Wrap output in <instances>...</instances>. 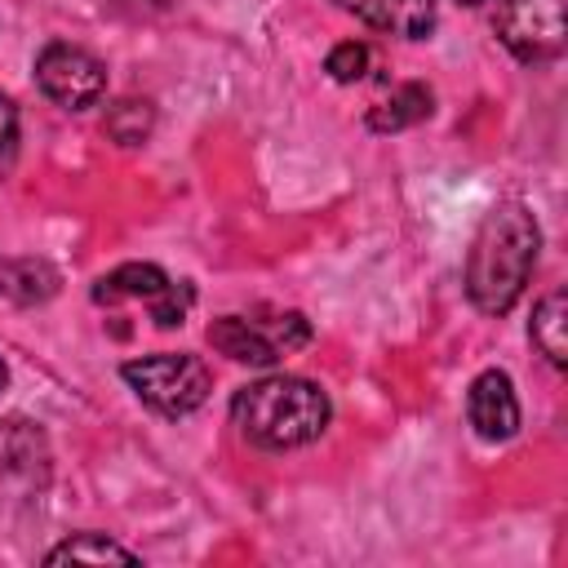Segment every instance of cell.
Wrapping results in <instances>:
<instances>
[{"mask_svg": "<svg viewBox=\"0 0 568 568\" xmlns=\"http://www.w3.org/2000/svg\"><path fill=\"white\" fill-rule=\"evenodd\" d=\"M537 248H541V231H537V217L506 200L497 204L479 231H475V244H470V257H466V293L470 302L484 311V315H506L532 266H537Z\"/></svg>", "mask_w": 568, "mask_h": 568, "instance_id": "1", "label": "cell"}, {"mask_svg": "<svg viewBox=\"0 0 568 568\" xmlns=\"http://www.w3.org/2000/svg\"><path fill=\"white\" fill-rule=\"evenodd\" d=\"M240 435L257 448H302L328 426V395L306 377H262L231 399Z\"/></svg>", "mask_w": 568, "mask_h": 568, "instance_id": "2", "label": "cell"}, {"mask_svg": "<svg viewBox=\"0 0 568 568\" xmlns=\"http://www.w3.org/2000/svg\"><path fill=\"white\" fill-rule=\"evenodd\" d=\"M120 377L138 390L142 404H151L155 413L164 417H186L195 413L209 390H213V373L200 355H173V351H160V355H142V359H129L120 368Z\"/></svg>", "mask_w": 568, "mask_h": 568, "instance_id": "3", "label": "cell"}, {"mask_svg": "<svg viewBox=\"0 0 568 568\" xmlns=\"http://www.w3.org/2000/svg\"><path fill=\"white\" fill-rule=\"evenodd\" d=\"M497 36L519 62H546L564 49V0H501Z\"/></svg>", "mask_w": 568, "mask_h": 568, "instance_id": "4", "label": "cell"}, {"mask_svg": "<svg viewBox=\"0 0 568 568\" xmlns=\"http://www.w3.org/2000/svg\"><path fill=\"white\" fill-rule=\"evenodd\" d=\"M36 80H40V89H44L58 106H67V111H84V106H93V102L106 93V71H102V62H98L93 53L75 49V44H62V40H53V44L40 49V58H36Z\"/></svg>", "mask_w": 568, "mask_h": 568, "instance_id": "5", "label": "cell"}, {"mask_svg": "<svg viewBox=\"0 0 568 568\" xmlns=\"http://www.w3.org/2000/svg\"><path fill=\"white\" fill-rule=\"evenodd\" d=\"M466 417L475 426L479 439L488 444H501L519 430V399H515V386L501 368H488L470 382V395H466Z\"/></svg>", "mask_w": 568, "mask_h": 568, "instance_id": "6", "label": "cell"}, {"mask_svg": "<svg viewBox=\"0 0 568 568\" xmlns=\"http://www.w3.org/2000/svg\"><path fill=\"white\" fill-rule=\"evenodd\" d=\"M333 4L377 31L404 36V40H422L435 27V0H333Z\"/></svg>", "mask_w": 568, "mask_h": 568, "instance_id": "7", "label": "cell"}, {"mask_svg": "<svg viewBox=\"0 0 568 568\" xmlns=\"http://www.w3.org/2000/svg\"><path fill=\"white\" fill-rule=\"evenodd\" d=\"M209 346L222 351L226 359L253 364V368H271V364L280 359V351H275V342L266 337V328L253 324V320H244V315H222V320H213V324H209Z\"/></svg>", "mask_w": 568, "mask_h": 568, "instance_id": "8", "label": "cell"}, {"mask_svg": "<svg viewBox=\"0 0 568 568\" xmlns=\"http://www.w3.org/2000/svg\"><path fill=\"white\" fill-rule=\"evenodd\" d=\"M169 288V275L160 271V266H151V262H124V266H115L111 275H102L98 284H93V302H124V297H155V293H164Z\"/></svg>", "mask_w": 568, "mask_h": 568, "instance_id": "9", "label": "cell"}, {"mask_svg": "<svg viewBox=\"0 0 568 568\" xmlns=\"http://www.w3.org/2000/svg\"><path fill=\"white\" fill-rule=\"evenodd\" d=\"M528 333H532L537 351H541L555 368L568 364V297H564V288H555V293H546V297L537 302Z\"/></svg>", "mask_w": 568, "mask_h": 568, "instance_id": "10", "label": "cell"}, {"mask_svg": "<svg viewBox=\"0 0 568 568\" xmlns=\"http://www.w3.org/2000/svg\"><path fill=\"white\" fill-rule=\"evenodd\" d=\"M430 89L426 84H399L382 106L368 111V129L377 133H395V129H408V124H422L430 115Z\"/></svg>", "mask_w": 568, "mask_h": 568, "instance_id": "11", "label": "cell"}, {"mask_svg": "<svg viewBox=\"0 0 568 568\" xmlns=\"http://www.w3.org/2000/svg\"><path fill=\"white\" fill-rule=\"evenodd\" d=\"M44 462V439L31 422L22 417H4L0 422V470H22L31 475Z\"/></svg>", "mask_w": 568, "mask_h": 568, "instance_id": "12", "label": "cell"}, {"mask_svg": "<svg viewBox=\"0 0 568 568\" xmlns=\"http://www.w3.org/2000/svg\"><path fill=\"white\" fill-rule=\"evenodd\" d=\"M49 564H106V559H115V564H138V555L133 550H124L120 541H111V537H102V532H75V537H67V541H58L49 555H44Z\"/></svg>", "mask_w": 568, "mask_h": 568, "instance_id": "13", "label": "cell"}, {"mask_svg": "<svg viewBox=\"0 0 568 568\" xmlns=\"http://www.w3.org/2000/svg\"><path fill=\"white\" fill-rule=\"evenodd\" d=\"M58 288L53 266L44 262H0V293H9L13 302H44Z\"/></svg>", "mask_w": 568, "mask_h": 568, "instance_id": "14", "label": "cell"}, {"mask_svg": "<svg viewBox=\"0 0 568 568\" xmlns=\"http://www.w3.org/2000/svg\"><path fill=\"white\" fill-rule=\"evenodd\" d=\"M151 124H155V111H151V102H138V98H124L106 111V133L120 146H138L151 133Z\"/></svg>", "mask_w": 568, "mask_h": 568, "instance_id": "15", "label": "cell"}, {"mask_svg": "<svg viewBox=\"0 0 568 568\" xmlns=\"http://www.w3.org/2000/svg\"><path fill=\"white\" fill-rule=\"evenodd\" d=\"M368 62H373L368 44H359V40H342V44L324 58V71H328L337 84H355V80H364Z\"/></svg>", "mask_w": 568, "mask_h": 568, "instance_id": "16", "label": "cell"}, {"mask_svg": "<svg viewBox=\"0 0 568 568\" xmlns=\"http://www.w3.org/2000/svg\"><path fill=\"white\" fill-rule=\"evenodd\" d=\"M191 302H195V293H191V284H182V280L173 284V280H169V288L151 297V320H155L160 328H173V324H182V320H186V311H191Z\"/></svg>", "mask_w": 568, "mask_h": 568, "instance_id": "17", "label": "cell"}, {"mask_svg": "<svg viewBox=\"0 0 568 568\" xmlns=\"http://www.w3.org/2000/svg\"><path fill=\"white\" fill-rule=\"evenodd\" d=\"M13 151H18V111L9 98H0V178L9 173Z\"/></svg>", "mask_w": 568, "mask_h": 568, "instance_id": "18", "label": "cell"}, {"mask_svg": "<svg viewBox=\"0 0 568 568\" xmlns=\"http://www.w3.org/2000/svg\"><path fill=\"white\" fill-rule=\"evenodd\" d=\"M4 382H9V368H4V359H0V390H4Z\"/></svg>", "mask_w": 568, "mask_h": 568, "instance_id": "19", "label": "cell"}, {"mask_svg": "<svg viewBox=\"0 0 568 568\" xmlns=\"http://www.w3.org/2000/svg\"><path fill=\"white\" fill-rule=\"evenodd\" d=\"M457 4H484V0H457Z\"/></svg>", "mask_w": 568, "mask_h": 568, "instance_id": "20", "label": "cell"}]
</instances>
